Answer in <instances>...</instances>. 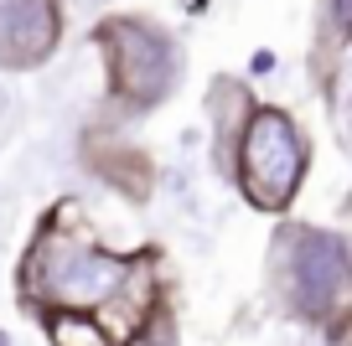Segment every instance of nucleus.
I'll use <instances>...</instances> for the list:
<instances>
[{"label":"nucleus","instance_id":"obj_2","mask_svg":"<svg viewBox=\"0 0 352 346\" xmlns=\"http://www.w3.org/2000/svg\"><path fill=\"white\" fill-rule=\"evenodd\" d=\"M270 284L280 305L306 325L352 321V249L327 227L285 222L270 249Z\"/></svg>","mask_w":352,"mask_h":346},{"label":"nucleus","instance_id":"obj_1","mask_svg":"<svg viewBox=\"0 0 352 346\" xmlns=\"http://www.w3.org/2000/svg\"><path fill=\"white\" fill-rule=\"evenodd\" d=\"M16 300L32 315H88L114 346H140L155 321H166V279L155 249H104L73 202L36 222L21 264Z\"/></svg>","mask_w":352,"mask_h":346},{"label":"nucleus","instance_id":"obj_7","mask_svg":"<svg viewBox=\"0 0 352 346\" xmlns=\"http://www.w3.org/2000/svg\"><path fill=\"white\" fill-rule=\"evenodd\" d=\"M327 32L337 36V42L352 36V0H327Z\"/></svg>","mask_w":352,"mask_h":346},{"label":"nucleus","instance_id":"obj_4","mask_svg":"<svg viewBox=\"0 0 352 346\" xmlns=\"http://www.w3.org/2000/svg\"><path fill=\"white\" fill-rule=\"evenodd\" d=\"M99 52L109 67V93L124 114H145V108L166 104L176 78H182L176 42L140 16H109L99 26Z\"/></svg>","mask_w":352,"mask_h":346},{"label":"nucleus","instance_id":"obj_3","mask_svg":"<svg viewBox=\"0 0 352 346\" xmlns=\"http://www.w3.org/2000/svg\"><path fill=\"white\" fill-rule=\"evenodd\" d=\"M306 171H311V145L300 135V124L275 104H254L228 171L243 202L254 212H290V202L306 186Z\"/></svg>","mask_w":352,"mask_h":346},{"label":"nucleus","instance_id":"obj_6","mask_svg":"<svg viewBox=\"0 0 352 346\" xmlns=\"http://www.w3.org/2000/svg\"><path fill=\"white\" fill-rule=\"evenodd\" d=\"M42 321V336L52 346H114L88 315H36Z\"/></svg>","mask_w":352,"mask_h":346},{"label":"nucleus","instance_id":"obj_5","mask_svg":"<svg viewBox=\"0 0 352 346\" xmlns=\"http://www.w3.org/2000/svg\"><path fill=\"white\" fill-rule=\"evenodd\" d=\"M63 5L57 0H0V67L26 73L57 52Z\"/></svg>","mask_w":352,"mask_h":346}]
</instances>
